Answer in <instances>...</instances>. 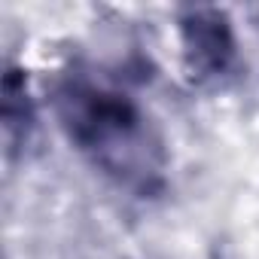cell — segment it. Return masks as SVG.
Wrapping results in <instances>:
<instances>
[{"mask_svg":"<svg viewBox=\"0 0 259 259\" xmlns=\"http://www.w3.org/2000/svg\"><path fill=\"white\" fill-rule=\"evenodd\" d=\"M52 107L64 138L116 186L147 195L162 183L165 144L128 92L73 67L55 79Z\"/></svg>","mask_w":259,"mask_h":259,"instance_id":"cell-1","label":"cell"},{"mask_svg":"<svg viewBox=\"0 0 259 259\" xmlns=\"http://www.w3.org/2000/svg\"><path fill=\"white\" fill-rule=\"evenodd\" d=\"M177 37H180L183 67L195 82L207 85L232 76L238 61V40L223 10L213 7L186 10L177 22Z\"/></svg>","mask_w":259,"mask_h":259,"instance_id":"cell-2","label":"cell"}]
</instances>
